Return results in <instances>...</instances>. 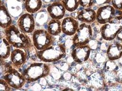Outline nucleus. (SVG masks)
I'll list each match as a JSON object with an SVG mask.
<instances>
[{
  "label": "nucleus",
  "instance_id": "8",
  "mask_svg": "<svg viewBox=\"0 0 122 91\" xmlns=\"http://www.w3.org/2000/svg\"><path fill=\"white\" fill-rule=\"evenodd\" d=\"M116 10L112 5H107L100 7L96 12L97 22L102 25L108 23L116 16Z\"/></svg>",
  "mask_w": 122,
  "mask_h": 91
},
{
  "label": "nucleus",
  "instance_id": "17",
  "mask_svg": "<svg viewBox=\"0 0 122 91\" xmlns=\"http://www.w3.org/2000/svg\"><path fill=\"white\" fill-rule=\"evenodd\" d=\"M11 45L5 38L1 37L0 40V54L1 60L8 58L11 55Z\"/></svg>",
  "mask_w": 122,
  "mask_h": 91
},
{
  "label": "nucleus",
  "instance_id": "6",
  "mask_svg": "<svg viewBox=\"0 0 122 91\" xmlns=\"http://www.w3.org/2000/svg\"><path fill=\"white\" fill-rule=\"evenodd\" d=\"M93 36V30L89 24L82 23L79 25V27L74 35L72 38L73 45L76 47L78 46L87 45Z\"/></svg>",
  "mask_w": 122,
  "mask_h": 91
},
{
  "label": "nucleus",
  "instance_id": "12",
  "mask_svg": "<svg viewBox=\"0 0 122 91\" xmlns=\"http://www.w3.org/2000/svg\"><path fill=\"white\" fill-rule=\"evenodd\" d=\"M78 21L71 17H67L63 19L61 22L62 32L65 35L72 36L75 34L78 27Z\"/></svg>",
  "mask_w": 122,
  "mask_h": 91
},
{
  "label": "nucleus",
  "instance_id": "13",
  "mask_svg": "<svg viewBox=\"0 0 122 91\" xmlns=\"http://www.w3.org/2000/svg\"><path fill=\"white\" fill-rule=\"evenodd\" d=\"M47 11L52 19L61 20L65 16L66 10L61 1H56L49 5Z\"/></svg>",
  "mask_w": 122,
  "mask_h": 91
},
{
  "label": "nucleus",
  "instance_id": "2",
  "mask_svg": "<svg viewBox=\"0 0 122 91\" xmlns=\"http://www.w3.org/2000/svg\"><path fill=\"white\" fill-rule=\"evenodd\" d=\"M37 57L44 63L57 62L66 55V47L63 44L52 45L49 48L37 51Z\"/></svg>",
  "mask_w": 122,
  "mask_h": 91
},
{
  "label": "nucleus",
  "instance_id": "5",
  "mask_svg": "<svg viewBox=\"0 0 122 91\" xmlns=\"http://www.w3.org/2000/svg\"><path fill=\"white\" fill-rule=\"evenodd\" d=\"M48 30L43 29L35 30L32 34V44L37 50L45 49L52 45L55 39Z\"/></svg>",
  "mask_w": 122,
  "mask_h": 91
},
{
  "label": "nucleus",
  "instance_id": "25",
  "mask_svg": "<svg viewBox=\"0 0 122 91\" xmlns=\"http://www.w3.org/2000/svg\"><path fill=\"white\" fill-rule=\"evenodd\" d=\"M116 38L118 41L122 42V29L117 34Z\"/></svg>",
  "mask_w": 122,
  "mask_h": 91
},
{
  "label": "nucleus",
  "instance_id": "24",
  "mask_svg": "<svg viewBox=\"0 0 122 91\" xmlns=\"http://www.w3.org/2000/svg\"><path fill=\"white\" fill-rule=\"evenodd\" d=\"M111 2L116 10L122 11V0H111Z\"/></svg>",
  "mask_w": 122,
  "mask_h": 91
},
{
  "label": "nucleus",
  "instance_id": "21",
  "mask_svg": "<svg viewBox=\"0 0 122 91\" xmlns=\"http://www.w3.org/2000/svg\"><path fill=\"white\" fill-rule=\"evenodd\" d=\"M95 0H79V5L85 8H89L92 7L94 3Z\"/></svg>",
  "mask_w": 122,
  "mask_h": 91
},
{
  "label": "nucleus",
  "instance_id": "16",
  "mask_svg": "<svg viewBox=\"0 0 122 91\" xmlns=\"http://www.w3.org/2000/svg\"><path fill=\"white\" fill-rule=\"evenodd\" d=\"M0 8V25L1 28L5 29L11 25L12 20L7 8L2 3Z\"/></svg>",
  "mask_w": 122,
  "mask_h": 91
},
{
  "label": "nucleus",
  "instance_id": "3",
  "mask_svg": "<svg viewBox=\"0 0 122 91\" xmlns=\"http://www.w3.org/2000/svg\"><path fill=\"white\" fill-rule=\"evenodd\" d=\"M50 71V67L46 63H34L25 68L22 73L26 82L32 83L47 77Z\"/></svg>",
  "mask_w": 122,
  "mask_h": 91
},
{
  "label": "nucleus",
  "instance_id": "7",
  "mask_svg": "<svg viewBox=\"0 0 122 91\" xmlns=\"http://www.w3.org/2000/svg\"><path fill=\"white\" fill-rule=\"evenodd\" d=\"M3 79L12 88L15 89L21 88L26 82L23 74L14 67H10L8 69L3 75Z\"/></svg>",
  "mask_w": 122,
  "mask_h": 91
},
{
  "label": "nucleus",
  "instance_id": "10",
  "mask_svg": "<svg viewBox=\"0 0 122 91\" xmlns=\"http://www.w3.org/2000/svg\"><path fill=\"white\" fill-rule=\"evenodd\" d=\"M91 50L88 45L76 47L71 52V57L75 62L81 64L88 60Z\"/></svg>",
  "mask_w": 122,
  "mask_h": 91
},
{
  "label": "nucleus",
  "instance_id": "14",
  "mask_svg": "<svg viewBox=\"0 0 122 91\" xmlns=\"http://www.w3.org/2000/svg\"><path fill=\"white\" fill-rule=\"evenodd\" d=\"M107 56L109 60L116 61L122 57V45L117 42L111 43L107 51Z\"/></svg>",
  "mask_w": 122,
  "mask_h": 91
},
{
  "label": "nucleus",
  "instance_id": "4",
  "mask_svg": "<svg viewBox=\"0 0 122 91\" xmlns=\"http://www.w3.org/2000/svg\"><path fill=\"white\" fill-rule=\"evenodd\" d=\"M122 29V15L116 16L108 23L101 28L102 38L106 41H112Z\"/></svg>",
  "mask_w": 122,
  "mask_h": 91
},
{
  "label": "nucleus",
  "instance_id": "18",
  "mask_svg": "<svg viewBox=\"0 0 122 91\" xmlns=\"http://www.w3.org/2000/svg\"><path fill=\"white\" fill-rule=\"evenodd\" d=\"M42 6L41 0H25V8L28 13L33 14L41 10Z\"/></svg>",
  "mask_w": 122,
  "mask_h": 91
},
{
  "label": "nucleus",
  "instance_id": "19",
  "mask_svg": "<svg viewBox=\"0 0 122 91\" xmlns=\"http://www.w3.org/2000/svg\"><path fill=\"white\" fill-rule=\"evenodd\" d=\"M47 30L49 33L53 36L59 35L62 32L61 20L52 19L48 23Z\"/></svg>",
  "mask_w": 122,
  "mask_h": 91
},
{
  "label": "nucleus",
  "instance_id": "15",
  "mask_svg": "<svg viewBox=\"0 0 122 91\" xmlns=\"http://www.w3.org/2000/svg\"><path fill=\"white\" fill-rule=\"evenodd\" d=\"M96 15L97 13L94 10L85 8L78 12L77 19L81 22L90 24L96 20Z\"/></svg>",
  "mask_w": 122,
  "mask_h": 91
},
{
  "label": "nucleus",
  "instance_id": "11",
  "mask_svg": "<svg viewBox=\"0 0 122 91\" xmlns=\"http://www.w3.org/2000/svg\"><path fill=\"white\" fill-rule=\"evenodd\" d=\"M10 57L12 66L16 69L20 68L28 59V55L24 49L15 48L11 51Z\"/></svg>",
  "mask_w": 122,
  "mask_h": 91
},
{
  "label": "nucleus",
  "instance_id": "26",
  "mask_svg": "<svg viewBox=\"0 0 122 91\" xmlns=\"http://www.w3.org/2000/svg\"><path fill=\"white\" fill-rule=\"evenodd\" d=\"M62 39H63V38H61V39H62ZM60 40H61V38H60Z\"/></svg>",
  "mask_w": 122,
  "mask_h": 91
},
{
  "label": "nucleus",
  "instance_id": "9",
  "mask_svg": "<svg viewBox=\"0 0 122 91\" xmlns=\"http://www.w3.org/2000/svg\"><path fill=\"white\" fill-rule=\"evenodd\" d=\"M18 25L19 29L26 34L33 32L35 28V21L32 14L26 13L18 19Z\"/></svg>",
  "mask_w": 122,
  "mask_h": 91
},
{
  "label": "nucleus",
  "instance_id": "1",
  "mask_svg": "<svg viewBox=\"0 0 122 91\" xmlns=\"http://www.w3.org/2000/svg\"><path fill=\"white\" fill-rule=\"evenodd\" d=\"M5 38L11 46L16 48L27 49L32 44L30 37L14 25L5 29Z\"/></svg>",
  "mask_w": 122,
  "mask_h": 91
},
{
  "label": "nucleus",
  "instance_id": "22",
  "mask_svg": "<svg viewBox=\"0 0 122 91\" xmlns=\"http://www.w3.org/2000/svg\"><path fill=\"white\" fill-rule=\"evenodd\" d=\"M105 67L107 70L108 71H115L117 68V65L115 61L108 60L106 62Z\"/></svg>",
  "mask_w": 122,
  "mask_h": 91
},
{
  "label": "nucleus",
  "instance_id": "27",
  "mask_svg": "<svg viewBox=\"0 0 122 91\" xmlns=\"http://www.w3.org/2000/svg\"></svg>",
  "mask_w": 122,
  "mask_h": 91
},
{
  "label": "nucleus",
  "instance_id": "20",
  "mask_svg": "<svg viewBox=\"0 0 122 91\" xmlns=\"http://www.w3.org/2000/svg\"><path fill=\"white\" fill-rule=\"evenodd\" d=\"M66 11L72 12L76 10L79 6V0H61Z\"/></svg>",
  "mask_w": 122,
  "mask_h": 91
},
{
  "label": "nucleus",
  "instance_id": "23",
  "mask_svg": "<svg viewBox=\"0 0 122 91\" xmlns=\"http://www.w3.org/2000/svg\"><path fill=\"white\" fill-rule=\"evenodd\" d=\"M12 88L9 86L7 82L3 79H0V91H9L12 90Z\"/></svg>",
  "mask_w": 122,
  "mask_h": 91
}]
</instances>
